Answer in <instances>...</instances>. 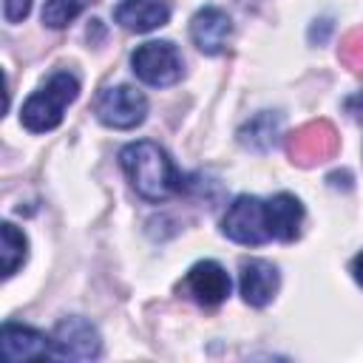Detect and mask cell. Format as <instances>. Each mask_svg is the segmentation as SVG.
<instances>
[{"instance_id":"obj_10","label":"cell","mask_w":363,"mask_h":363,"mask_svg":"<svg viewBox=\"0 0 363 363\" xmlns=\"http://www.w3.org/2000/svg\"><path fill=\"white\" fill-rule=\"evenodd\" d=\"M0 346H3V357L11 363L40 360L51 354V337L45 332L23 323H11V320H6L0 329Z\"/></svg>"},{"instance_id":"obj_9","label":"cell","mask_w":363,"mask_h":363,"mask_svg":"<svg viewBox=\"0 0 363 363\" xmlns=\"http://www.w3.org/2000/svg\"><path fill=\"white\" fill-rule=\"evenodd\" d=\"M230 37H233V20L224 9L204 6L190 17V40L201 54H207V57L221 54L227 48Z\"/></svg>"},{"instance_id":"obj_3","label":"cell","mask_w":363,"mask_h":363,"mask_svg":"<svg viewBox=\"0 0 363 363\" xmlns=\"http://www.w3.org/2000/svg\"><path fill=\"white\" fill-rule=\"evenodd\" d=\"M130 65H133V74L145 82V85H153V88H167V85H176L184 74V60L179 54V48L170 43V40H150V43H142L133 57H130Z\"/></svg>"},{"instance_id":"obj_12","label":"cell","mask_w":363,"mask_h":363,"mask_svg":"<svg viewBox=\"0 0 363 363\" xmlns=\"http://www.w3.org/2000/svg\"><path fill=\"white\" fill-rule=\"evenodd\" d=\"M113 20L125 31L147 34V31H153L170 20V9L164 0H122L113 9Z\"/></svg>"},{"instance_id":"obj_7","label":"cell","mask_w":363,"mask_h":363,"mask_svg":"<svg viewBox=\"0 0 363 363\" xmlns=\"http://www.w3.org/2000/svg\"><path fill=\"white\" fill-rule=\"evenodd\" d=\"M102 354V337L85 318H62L51 335V357L60 360H96Z\"/></svg>"},{"instance_id":"obj_6","label":"cell","mask_w":363,"mask_h":363,"mask_svg":"<svg viewBox=\"0 0 363 363\" xmlns=\"http://www.w3.org/2000/svg\"><path fill=\"white\" fill-rule=\"evenodd\" d=\"M337 147H340V136H337L335 125L326 119L306 122L286 136V153L301 167H312L318 162L332 159L337 153Z\"/></svg>"},{"instance_id":"obj_20","label":"cell","mask_w":363,"mask_h":363,"mask_svg":"<svg viewBox=\"0 0 363 363\" xmlns=\"http://www.w3.org/2000/svg\"><path fill=\"white\" fill-rule=\"evenodd\" d=\"M352 275H354V281L363 286V252L354 255V261H352Z\"/></svg>"},{"instance_id":"obj_15","label":"cell","mask_w":363,"mask_h":363,"mask_svg":"<svg viewBox=\"0 0 363 363\" xmlns=\"http://www.w3.org/2000/svg\"><path fill=\"white\" fill-rule=\"evenodd\" d=\"M0 255H3V278H11L17 267H23L28 258V238L11 221L0 224Z\"/></svg>"},{"instance_id":"obj_5","label":"cell","mask_w":363,"mask_h":363,"mask_svg":"<svg viewBox=\"0 0 363 363\" xmlns=\"http://www.w3.org/2000/svg\"><path fill=\"white\" fill-rule=\"evenodd\" d=\"M94 113L102 125L116 128V130H130L136 125L145 122L147 116V96L130 85H116V88H105L96 102H94Z\"/></svg>"},{"instance_id":"obj_8","label":"cell","mask_w":363,"mask_h":363,"mask_svg":"<svg viewBox=\"0 0 363 363\" xmlns=\"http://www.w3.org/2000/svg\"><path fill=\"white\" fill-rule=\"evenodd\" d=\"M230 275L227 269L218 264V261H196L184 281H182V289L201 306H218L227 295H230Z\"/></svg>"},{"instance_id":"obj_11","label":"cell","mask_w":363,"mask_h":363,"mask_svg":"<svg viewBox=\"0 0 363 363\" xmlns=\"http://www.w3.org/2000/svg\"><path fill=\"white\" fill-rule=\"evenodd\" d=\"M281 286V275L275 269V264L264 261V258H250L241 264V275H238V289H241V298L250 303V306H267L275 292Z\"/></svg>"},{"instance_id":"obj_16","label":"cell","mask_w":363,"mask_h":363,"mask_svg":"<svg viewBox=\"0 0 363 363\" xmlns=\"http://www.w3.org/2000/svg\"><path fill=\"white\" fill-rule=\"evenodd\" d=\"M91 3H96V0H45V6H43V23L48 28H65Z\"/></svg>"},{"instance_id":"obj_17","label":"cell","mask_w":363,"mask_h":363,"mask_svg":"<svg viewBox=\"0 0 363 363\" xmlns=\"http://www.w3.org/2000/svg\"><path fill=\"white\" fill-rule=\"evenodd\" d=\"M340 60L354 71L363 74V28H354L340 43Z\"/></svg>"},{"instance_id":"obj_4","label":"cell","mask_w":363,"mask_h":363,"mask_svg":"<svg viewBox=\"0 0 363 363\" xmlns=\"http://www.w3.org/2000/svg\"><path fill=\"white\" fill-rule=\"evenodd\" d=\"M221 233L235 241V244H247V247H258L264 241H269V224H267V201H261L258 196H238L233 199V204L227 207L224 218H221Z\"/></svg>"},{"instance_id":"obj_18","label":"cell","mask_w":363,"mask_h":363,"mask_svg":"<svg viewBox=\"0 0 363 363\" xmlns=\"http://www.w3.org/2000/svg\"><path fill=\"white\" fill-rule=\"evenodd\" d=\"M31 11V0H3V17L9 23H23Z\"/></svg>"},{"instance_id":"obj_2","label":"cell","mask_w":363,"mask_h":363,"mask_svg":"<svg viewBox=\"0 0 363 363\" xmlns=\"http://www.w3.org/2000/svg\"><path fill=\"white\" fill-rule=\"evenodd\" d=\"M79 96V82L74 74L68 71H57L48 77V82L34 91L23 108H20V122L26 130L31 133H45V130H54L60 122H62V113L65 108Z\"/></svg>"},{"instance_id":"obj_19","label":"cell","mask_w":363,"mask_h":363,"mask_svg":"<svg viewBox=\"0 0 363 363\" xmlns=\"http://www.w3.org/2000/svg\"><path fill=\"white\" fill-rule=\"evenodd\" d=\"M343 108H346V113H349L352 119L363 122V91H357L354 96H349V99L343 102Z\"/></svg>"},{"instance_id":"obj_13","label":"cell","mask_w":363,"mask_h":363,"mask_svg":"<svg viewBox=\"0 0 363 363\" xmlns=\"http://www.w3.org/2000/svg\"><path fill=\"white\" fill-rule=\"evenodd\" d=\"M267 224L269 235L278 241H295L303 224V204L292 193H275L267 201Z\"/></svg>"},{"instance_id":"obj_14","label":"cell","mask_w":363,"mask_h":363,"mask_svg":"<svg viewBox=\"0 0 363 363\" xmlns=\"http://www.w3.org/2000/svg\"><path fill=\"white\" fill-rule=\"evenodd\" d=\"M278 136H281V113H275V111H261V113H255V116L238 130L241 145L250 147V150H258V153L269 150V147L278 142Z\"/></svg>"},{"instance_id":"obj_1","label":"cell","mask_w":363,"mask_h":363,"mask_svg":"<svg viewBox=\"0 0 363 363\" xmlns=\"http://www.w3.org/2000/svg\"><path fill=\"white\" fill-rule=\"evenodd\" d=\"M119 164L130 182V187L147 201H164L173 193H179L184 184L182 173L176 170L167 150L147 139L125 145L119 150Z\"/></svg>"}]
</instances>
